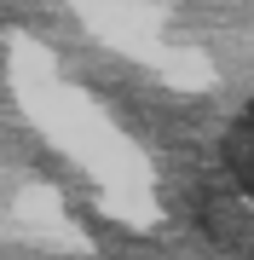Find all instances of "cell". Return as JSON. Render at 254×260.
<instances>
[{
  "label": "cell",
  "mask_w": 254,
  "mask_h": 260,
  "mask_svg": "<svg viewBox=\"0 0 254 260\" xmlns=\"http://www.w3.org/2000/svg\"><path fill=\"white\" fill-rule=\"evenodd\" d=\"M226 168L237 174V185L254 197V104L231 121V133H226Z\"/></svg>",
  "instance_id": "cell-1"
}]
</instances>
